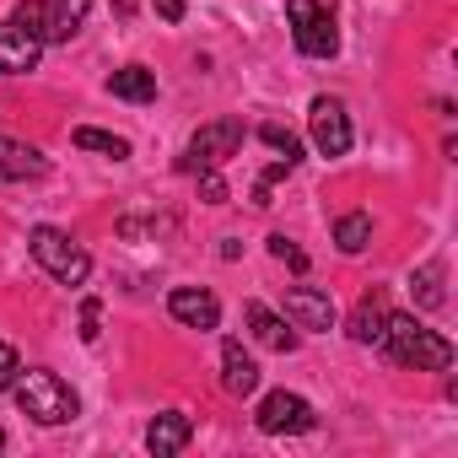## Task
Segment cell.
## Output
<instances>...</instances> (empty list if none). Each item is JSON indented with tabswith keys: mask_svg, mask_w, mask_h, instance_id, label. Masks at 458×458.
I'll return each mask as SVG.
<instances>
[{
	"mask_svg": "<svg viewBox=\"0 0 458 458\" xmlns=\"http://www.w3.org/2000/svg\"><path fill=\"white\" fill-rule=\"evenodd\" d=\"M49 173V157L38 146H22L12 135H0V178H44Z\"/></svg>",
	"mask_w": 458,
	"mask_h": 458,
	"instance_id": "2e32d148",
	"label": "cell"
},
{
	"mask_svg": "<svg viewBox=\"0 0 458 458\" xmlns=\"http://www.w3.org/2000/svg\"><path fill=\"white\" fill-rule=\"evenodd\" d=\"M189 437H194V420H189L183 410H162V415L146 426V447H151L157 458H173V453H183V447H189Z\"/></svg>",
	"mask_w": 458,
	"mask_h": 458,
	"instance_id": "7c38bea8",
	"label": "cell"
},
{
	"mask_svg": "<svg viewBox=\"0 0 458 458\" xmlns=\"http://www.w3.org/2000/svg\"><path fill=\"white\" fill-rule=\"evenodd\" d=\"M383 351H388V361L415 367V372H447L453 367V340L426 329V324H415V313H388Z\"/></svg>",
	"mask_w": 458,
	"mask_h": 458,
	"instance_id": "6da1fadb",
	"label": "cell"
},
{
	"mask_svg": "<svg viewBox=\"0 0 458 458\" xmlns=\"http://www.w3.org/2000/svg\"><path fill=\"white\" fill-rule=\"evenodd\" d=\"M410 297H415V308H442L447 302V292H442V265H420L415 276H410Z\"/></svg>",
	"mask_w": 458,
	"mask_h": 458,
	"instance_id": "d6986e66",
	"label": "cell"
},
{
	"mask_svg": "<svg viewBox=\"0 0 458 458\" xmlns=\"http://www.w3.org/2000/svg\"><path fill=\"white\" fill-rule=\"evenodd\" d=\"M259 140H265V146H276V151H281V162H292V167L302 162V140H297L286 124H259Z\"/></svg>",
	"mask_w": 458,
	"mask_h": 458,
	"instance_id": "44dd1931",
	"label": "cell"
},
{
	"mask_svg": "<svg viewBox=\"0 0 458 458\" xmlns=\"http://www.w3.org/2000/svg\"><path fill=\"white\" fill-rule=\"evenodd\" d=\"M28 254L60 286H87V276H92V254L71 233H60V226H33V233H28Z\"/></svg>",
	"mask_w": 458,
	"mask_h": 458,
	"instance_id": "3957f363",
	"label": "cell"
},
{
	"mask_svg": "<svg viewBox=\"0 0 458 458\" xmlns=\"http://www.w3.org/2000/svg\"><path fill=\"white\" fill-rule=\"evenodd\" d=\"M243 318H249V335H254L265 351H297V329H286V318L270 313L265 302H249Z\"/></svg>",
	"mask_w": 458,
	"mask_h": 458,
	"instance_id": "9a60e30c",
	"label": "cell"
},
{
	"mask_svg": "<svg viewBox=\"0 0 458 458\" xmlns=\"http://www.w3.org/2000/svg\"><path fill=\"white\" fill-rule=\"evenodd\" d=\"M108 92L124 98V103H151V98H157V71H146V65H124V71L108 76Z\"/></svg>",
	"mask_w": 458,
	"mask_h": 458,
	"instance_id": "e0dca14e",
	"label": "cell"
},
{
	"mask_svg": "<svg viewBox=\"0 0 458 458\" xmlns=\"http://www.w3.org/2000/svg\"><path fill=\"white\" fill-rule=\"evenodd\" d=\"M92 12V0H49L44 6V44H71Z\"/></svg>",
	"mask_w": 458,
	"mask_h": 458,
	"instance_id": "4fadbf2b",
	"label": "cell"
},
{
	"mask_svg": "<svg viewBox=\"0 0 458 458\" xmlns=\"http://www.w3.org/2000/svg\"><path fill=\"white\" fill-rule=\"evenodd\" d=\"M221 388L233 394V399H249V394L259 388V361H254L238 340L221 345Z\"/></svg>",
	"mask_w": 458,
	"mask_h": 458,
	"instance_id": "8fae6325",
	"label": "cell"
},
{
	"mask_svg": "<svg viewBox=\"0 0 458 458\" xmlns=\"http://www.w3.org/2000/svg\"><path fill=\"white\" fill-rule=\"evenodd\" d=\"M0 447H6V431H0Z\"/></svg>",
	"mask_w": 458,
	"mask_h": 458,
	"instance_id": "4316f807",
	"label": "cell"
},
{
	"mask_svg": "<svg viewBox=\"0 0 458 458\" xmlns=\"http://www.w3.org/2000/svg\"><path fill=\"white\" fill-rule=\"evenodd\" d=\"M270 254H276V259H286V265H292L297 276H308V254H302V249H297V243H292L286 233H276V238H270Z\"/></svg>",
	"mask_w": 458,
	"mask_h": 458,
	"instance_id": "7402d4cb",
	"label": "cell"
},
{
	"mask_svg": "<svg viewBox=\"0 0 458 458\" xmlns=\"http://www.w3.org/2000/svg\"><path fill=\"white\" fill-rule=\"evenodd\" d=\"M383 329H388V302H383V292H372V297H361L356 313L345 318V335H351L356 345H383Z\"/></svg>",
	"mask_w": 458,
	"mask_h": 458,
	"instance_id": "5bb4252c",
	"label": "cell"
},
{
	"mask_svg": "<svg viewBox=\"0 0 458 458\" xmlns=\"http://www.w3.org/2000/svg\"><path fill=\"white\" fill-rule=\"evenodd\" d=\"M157 12H162V22H183V0H157Z\"/></svg>",
	"mask_w": 458,
	"mask_h": 458,
	"instance_id": "484cf974",
	"label": "cell"
},
{
	"mask_svg": "<svg viewBox=\"0 0 458 458\" xmlns=\"http://www.w3.org/2000/svg\"><path fill=\"white\" fill-rule=\"evenodd\" d=\"M38 55H44V33L6 17L0 22V76H28L38 71Z\"/></svg>",
	"mask_w": 458,
	"mask_h": 458,
	"instance_id": "ba28073f",
	"label": "cell"
},
{
	"mask_svg": "<svg viewBox=\"0 0 458 458\" xmlns=\"http://www.w3.org/2000/svg\"><path fill=\"white\" fill-rule=\"evenodd\" d=\"M372 243V216L367 210H345L340 221H335V249L340 254H361Z\"/></svg>",
	"mask_w": 458,
	"mask_h": 458,
	"instance_id": "ac0fdd59",
	"label": "cell"
},
{
	"mask_svg": "<svg viewBox=\"0 0 458 458\" xmlns=\"http://www.w3.org/2000/svg\"><path fill=\"white\" fill-rule=\"evenodd\" d=\"M167 313H173L183 329H221V302H216L205 286H173V292H167Z\"/></svg>",
	"mask_w": 458,
	"mask_h": 458,
	"instance_id": "30bf717a",
	"label": "cell"
},
{
	"mask_svg": "<svg viewBox=\"0 0 458 458\" xmlns=\"http://www.w3.org/2000/svg\"><path fill=\"white\" fill-rule=\"evenodd\" d=\"M254 426H259L265 437H302V431H313V426H318V415H313V404H308L302 394L276 388V394H265V399H259Z\"/></svg>",
	"mask_w": 458,
	"mask_h": 458,
	"instance_id": "8992f818",
	"label": "cell"
},
{
	"mask_svg": "<svg viewBox=\"0 0 458 458\" xmlns=\"http://www.w3.org/2000/svg\"><path fill=\"white\" fill-rule=\"evenodd\" d=\"M17 372H22V356H17V345H6V340H0V394H6V388L17 383Z\"/></svg>",
	"mask_w": 458,
	"mask_h": 458,
	"instance_id": "d4e9b609",
	"label": "cell"
},
{
	"mask_svg": "<svg viewBox=\"0 0 458 458\" xmlns=\"http://www.w3.org/2000/svg\"><path fill=\"white\" fill-rule=\"evenodd\" d=\"M199 178V199L205 205H226V178L216 173V167H205V173H194Z\"/></svg>",
	"mask_w": 458,
	"mask_h": 458,
	"instance_id": "603a6c76",
	"label": "cell"
},
{
	"mask_svg": "<svg viewBox=\"0 0 458 458\" xmlns=\"http://www.w3.org/2000/svg\"><path fill=\"white\" fill-rule=\"evenodd\" d=\"M81 151H98V157H114V162H124L130 157V140L124 135H108V130H92V124H81L76 135H71Z\"/></svg>",
	"mask_w": 458,
	"mask_h": 458,
	"instance_id": "ffe728a7",
	"label": "cell"
},
{
	"mask_svg": "<svg viewBox=\"0 0 458 458\" xmlns=\"http://www.w3.org/2000/svg\"><path fill=\"white\" fill-rule=\"evenodd\" d=\"M308 130H313L318 157H345V151H351V114H345L340 98H313V108H308Z\"/></svg>",
	"mask_w": 458,
	"mask_h": 458,
	"instance_id": "52a82bcc",
	"label": "cell"
},
{
	"mask_svg": "<svg viewBox=\"0 0 458 458\" xmlns=\"http://www.w3.org/2000/svg\"><path fill=\"white\" fill-rule=\"evenodd\" d=\"M98 335H103V302H98V297H87V302H81V340L92 345Z\"/></svg>",
	"mask_w": 458,
	"mask_h": 458,
	"instance_id": "cb8c5ba5",
	"label": "cell"
},
{
	"mask_svg": "<svg viewBox=\"0 0 458 458\" xmlns=\"http://www.w3.org/2000/svg\"><path fill=\"white\" fill-rule=\"evenodd\" d=\"M12 394H17L22 415H33L38 426H71V420L81 415L76 388H71L60 372H44V367H22L17 383H12Z\"/></svg>",
	"mask_w": 458,
	"mask_h": 458,
	"instance_id": "7a4b0ae2",
	"label": "cell"
},
{
	"mask_svg": "<svg viewBox=\"0 0 458 458\" xmlns=\"http://www.w3.org/2000/svg\"><path fill=\"white\" fill-rule=\"evenodd\" d=\"M286 324H292V329H308V335H329V329H335V302H329V292H318V286H292V292H286Z\"/></svg>",
	"mask_w": 458,
	"mask_h": 458,
	"instance_id": "9c48e42d",
	"label": "cell"
},
{
	"mask_svg": "<svg viewBox=\"0 0 458 458\" xmlns=\"http://www.w3.org/2000/svg\"><path fill=\"white\" fill-rule=\"evenodd\" d=\"M243 124L238 119H210V124H199L194 130V140H189V151L178 157V173H205V167H221L226 157H238L243 151Z\"/></svg>",
	"mask_w": 458,
	"mask_h": 458,
	"instance_id": "5b68a950",
	"label": "cell"
},
{
	"mask_svg": "<svg viewBox=\"0 0 458 458\" xmlns=\"http://www.w3.org/2000/svg\"><path fill=\"white\" fill-rule=\"evenodd\" d=\"M286 22H292V44L308 60H335L340 55V28H335V12L324 0H286Z\"/></svg>",
	"mask_w": 458,
	"mask_h": 458,
	"instance_id": "277c9868",
	"label": "cell"
}]
</instances>
